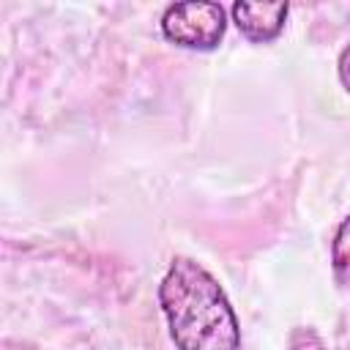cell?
<instances>
[{
    "label": "cell",
    "mask_w": 350,
    "mask_h": 350,
    "mask_svg": "<svg viewBox=\"0 0 350 350\" xmlns=\"http://www.w3.org/2000/svg\"><path fill=\"white\" fill-rule=\"evenodd\" d=\"M159 304L178 350H241V325L221 284L194 260L175 257Z\"/></svg>",
    "instance_id": "1"
},
{
    "label": "cell",
    "mask_w": 350,
    "mask_h": 350,
    "mask_svg": "<svg viewBox=\"0 0 350 350\" xmlns=\"http://www.w3.org/2000/svg\"><path fill=\"white\" fill-rule=\"evenodd\" d=\"M227 16L219 3L211 0H186L172 3L161 14V33L167 41L183 49H216L224 38Z\"/></svg>",
    "instance_id": "2"
},
{
    "label": "cell",
    "mask_w": 350,
    "mask_h": 350,
    "mask_svg": "<svg viewBox=\"0 0 350 350\" xmlns=\"http://www.w3.org/2000/svg\"><path fill=\"white\" fill-rule=\"evenodd\" d=\"M290 5L287 3H252V0H238L232 5V22L235 27L254 44L273 41L287 19Z\"/></svg>",
    "instance_id": "3"
},
{
    "label": "cell",
    "mask_w": 350,
    "mask_h": 350,
    "mask_svg": "<svg viewBox=\"0 0 350 350\" xmlns=\"http://www.w3.org/2000/svg\"><path fill=\"white\" fill-rule=\"evenodd\" d=\"M331 265H334V276L342 284H350V216L342 219L334 243H331Z\"/></svg>",
    "instance_id": "4"
},
{
    "label": "cell",
    "mask_w": 350,
    "mask_h": 350,
    "mask_svg": "<svg viewBox=\"0 0 350 350\" xmlns=\"http://www.w3.org/2000/svg\"><path fill=\"white\" fill-rule=\"evenodd\" d=\"M290 350H325V345L314 328H295L290 336Z\"/></svg>",
    "instance_id": "5"
},
{
    "label": "cell",
    "mask_w": 350,
    "mask_h": 350,
    "mask_svg": "<svg viewBox=\"0 0 350 350\" xmlns=\"http://www.w3.org/2000/svg\"><path fill=\"white\" fill-rule=\"evenodd\" d=\"M339 79H342V85L350 90V44L339 52Z\"/></svg>",
    "instance_id": "6"
}]
</instances>
